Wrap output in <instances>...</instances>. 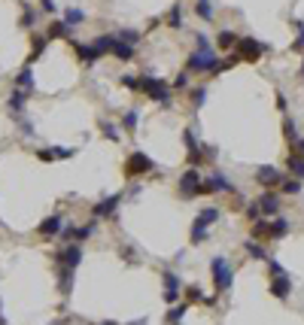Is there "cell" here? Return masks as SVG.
<instances>
[{
  "label": "cell",
  "mask_w": 304,
  "mask_h": 325,
  "mask_svg": "<svg viewBox=\"0 0 304 325\" xmlns=\"http://www.w3.org/2000/svg\"><path fill=\"white\" fill-rule=\"evenodd\" d=\"M198 195H204V179H201V170L192 167L180 179V197H198Z\"/></svg>",
  "instance_id": "5"
},
{
  "label": "cell",
  "mask_w": 304,
  "mask_h": 325,
  "mask_svg": "<svg viewBox=\"0 0 304 325\" xmlns=\"http://www.w3.org/2000/svg\"><path fill=\"white\" fill-rule=\"evenodd\" d=\"M19 131H22L25 137H37V128L28 122V119H25V116H19Z\"/></svg>",
  "instance_id": "40"
},
{
  "label": "cell",
  "mask_w": 304,
  "mask_h": 325,
  "mask_svg": "<svg viewBox=\"0 0 304 325\" xmlns=\"http://www.w3.org/2000/svg\"><path fill=\"white\" fill-rule=\"evenodd\" d=\"M140 88L146 92V98H152L155 103H162V106H170V82L168 79H158V76H152V73H143L140 76Z\"/></svg>",
  "instance_id": "1"
},
{
  "label": "cell",
  "mask_w": 304,
  "mask_h": 325,
  "mask_svg": "<svg viewBox=\"0 0 304 325\" xmlns=\"http://www.w3.org/2000/svg\"><path fill=\"white\" fill-rule=\"evenodd\" d=\"M61 228H64V216H58V213H55V216H49V219H43V222H40V234H43V237H55Z\"/></svg>",
  "instance_id": "18"
},
{
  "label": "cell",
  "mask_w": 304,
  "mask_h": 325,
  "mask_svg": "<svg viewBox=\"0 0 304 325\" xmlns=\"http://www.w3.org/2000/svg\"><path fill=\"white\" fill-rule=\"evenodd\" d=\"M168 22H170V28H183V9H180V3H173V6H170Z\"/></svg>",
  "instance_id": "32"
},
{
  "label": "cell",
  "mask_w": 304,
  "mask_h": 325,
  "mask_svg": "<svg viewBox=\"0 0 304 325\" xmlns=\"http://www.w3.org/2000/svg\"><path fill=\"white\" fill-rule=\"evenodd\" d=\"M116 37H119V40H125V43H131V46H137V43H140V33L131 31V28H122Z\"/></svg>",
  "instance_id": "35"
},
{
  "label": "cell",
  "mask_w": 304,
  "mask_h": 325,
  "mask_svg": "<svg viewBox=\"0 0 304 325\" xmlns=\"http://www.w3.org/2000/svg\"><path fill=\"white\" fill-rule=\"evenodd\" d=\"M28 95H31V92L15 88V92L9 95V110H12V113H22V110H25V103H28Z\"/></svg>",
  "instance_id": "22"
},
{
  "label": "cell",
  "mask_w": 304,
  "mask_h": 325,
  "mask_svg": "<svg viewBox=\"0 0 304 325\" xmlns=\"http://www.w3.org/2000/svg\"><path fill=\"white\" fill-rule=\"evenodd\" d=\"M67 31H70L67 22H55V25H49L46 37H49V40H64V37H67Z\"/></svg>",
  "instance_id": "26"
},
{
  "label": "cell",
  "mask_w": 304,
  "mask_h": 325,
  "mask_svg": "<svg viewBox=\"0 0 304 325\" xmlns=\"http://www.w3.org/2000/svg\"><path fill=\"white\" fill-rule=\"evenodd\" d=\"M162 280H165V295H162V298H165V301H168V304H176V301H180V277H176V274H170V270H165V274H162Z\"/></svg>",
  "instance_id": "13"
},
{
  "label": "cell",
  "mask_w": 304,
  "mask_h": 325,
  "mask_svg": "<svg viewBox=\"0 0 304 325\" xmlns=\"http://www.w3.org/2000/svg\"><path fill=\"white\" fill-rule=\"evenodd\" d=\"M259 210H262V216H280V197L274 195L271 189H265V195L259 197Z\"/></svg>",
  "instance_id": "15"
},
{
  "label": "cell",
  "mask_w": 304,
  "mask_h": 325,
  "mask_svg": "<svg viewBox=\"0 0 304 325\" xmlns=\"http://www.w3.org/2000/svg\"><path fill=\"white\" fill-rule=\"evenodd\" d=\"M283 134H286V137L292 140V146H295V143L301 140V137H298V128H295V122H292V119H286V125H283Z\"/></svg>",
  "instance_id": "36"
},
{
  "label": "cell",
  "mask_w": 304,
  "mask_h": 325,
  "mask_svg": "<svg viewBox=\"0 0 304 325\" xmlns=\"http://www.w3.org/2000/svg\"><path fill=\"white\" fill-rule=\"evenodd\" d=\"M295 31H298V40L292 43V52H304V22H295Z\"/></svg>",
  "instance_id": "39"
},
{
  "label": "cell",
  "mask_w": 304,
  "mask_h": 325,
  "mask_svg": "<svg viewBox=\"0 0 304 325\" xmlns=\"http://www.w3.org/2000/svg\"><path fill=\"white\" fill-rule=\"evenodd\" d=\"M277 110H286V95L283 92H277Z\"/></svg>",
  "instance_id": "48"
},
{
  "label": "cell",
  "mask_w": 304,
  "mask_h": 325,
  "mask_svg": "<svg viewBox=\"0 0 304 325\" xmlns=\"http://www.w3.org/2000/svg\"><path fill=\"white\" fill-rule=\"evenodd\" d=\"M210 267H213V286H216V292H228L231 283H235V270H231V264L222 259V256H216V259L210 261Z\"/></svg>",
  "instance_id": "3"
},
{
  "label": "cell",
  "mask_w": 304,
  "mask_h": 325,
  "mask_svg": "<svg viewBox=\"0 0 304 325\" xmlns=\"http://www.w3.org/2000/svg\"><path fill=\"white\" fill-rule=\"evenodd\" d=\"M195 43H198L201 49H213V46H210V37H207L204 31H198V33H195Z\"/></svg>",
  "instance_id": "46"
},
{
  "label": "cell",
  "mask_w": 304,
  "mask_h": 325,
  "mask_svg": "<svg viewBox=\"0 0 304 325\" xmlns=\"http://www.w3.org/2000/svg\"><path fill=\"white\" fill-rule=\"evenodd\" d=\"M301 79H304V64H301Z\"/></svg>",
  "instance_id": "51"
},
{
  "label": "cell",
  "mask_w": 304,
  "mask_h": 325,
  "mask_svg": "<svg viewBox=\"0 0 304 325\" xmlns=\"http://www.w3.org/2000/svg\"><path fill=\"white\" fill-rule=\"evenodd\" d=\"M73 155H76V149H70V146H55V149H40L37 152L40 161H61V158H73Z\"/></svg>",
  "instance_id": "16"
},
{
  "label": "cell",
  "mask_w": 304,
  "mask_h": 325,
  "mask_svg": "<svg viewBox=\"0 0 304 325\" xmlns=\"http://www.w3.org/2000/svg\"><path fill=\"white\" fill-rule=\"evenodd\" d=\"M268 292L274 295V298H280V301H286L289 292H292V277H289V274H283V277H271Z\"/></svg>",
  "instance_id": "12"
},
{
  "label": "cell",
  "mask_w": 304,
  "mask_h": 325,
  "mask_svg": "<svg viewBox=\"0 0 304 325\" xmlns=\"http://www.w3.org/2000/svg\"><path fill=\"white\" fill-rule=\"evenodd\" d=\"M186 85H189V70H183V73L173 79V88H186Z\"/></svg>",
  "instance_id": "44"
},
{
  "label": "cell",
  "mask_w": 304,
  "mask_h": 325,
  "mask_svg": "<svg viewBox=\"0 0 304 325\" xmlns=\"http://www.w3.org/2000/svg\"><path fill=\"white\" fill-rule=\"evenodd\" d=\"M195 12L201 15L204 22H210V19H213V6H210V0H198V6H195Z\"/></svg>",
  "instance_id": "34"
},
{
  "label": "cell",
  "mask_w": 304,
  "mask_h": 325,
  "mask_svg": "<svg viewBox=\"0 0 304 325\" xmlns=\"http://www.w3.org/2000/svg\"><path fill=\"white\" fill-rule=\"evenodd\" d=\"M216 43H219V49H231V46H237V43H240V37H237V33H231V31H222Z\"/></svg>",
  "instance_id": "29"
},
{
  "label": "cell",
  "mask_w": 304,
  "mask_h": 325,
  "mask_svg": "<svg viewBox=\"0 0 304 325\" xmlns=\"http://www.w3.org/2000/svg\"><path fill=\"white\" fill-rule=\"evenodd\" d=\"M192 103H195V106H204V103H207V88H204V85L192 88Z\"/></svg>",
  "instance_id": "38"
},
{
  "label": "cell",
  "mask_w": 304,
  "mask_h": 325,
  "mask_svg": "<svg viewBox=\"0 0 304 325\" xmlns=\"http://www.w3.org/2000/svg\"><path fill=\"white\" fill-rule=\"evenodd\" d=\"M40 9L52 15V12H58V3H55V0H40Z\"/></svg>",
  "instance_id": "45"
},
{
  "label": "cell",
  "mask_w": 304,
  "mask_h": 325,
  "mask_svg": "<svg viewBox=\"0 0 304 325\" xmlns=\"http://www.w3.org/2000/svg\"><path fill=\"white\" fill-rule=\"evenodd\" d=\"M268 274H271V277H283V274H286V270H283V264H280V261L268 259Z\"/></svg>",
  "instance_id": "43"
},
{
  "label": "cell",
  "mask_w": 304,
  "mask_h": 325,
  "mask_svg": "<svg viewBox=\"0 0 304 325\" xmlns=\"http://www.w3.org/2000/svg\"><path fill=\"white\" fill-rule=\"evenodd\" d=\"M46 43H49V37H34V55H31V58H40V55H43Z\"/></svg>",
  "instance_id": "42"
},
{
  "label": "cell",
  "mask_w": 304,
  "mask_h": 325,
  "mask_svg": "<svg viewBox=\"0 0 304 325\" xmlns=\"http://www.w3.org/2000/svg\"><path fill=\"white\" fill-rule=\"evenodd\" d=\"M286 234H289V219L271 216L268 219V240H280V237H286Z\"/></svg>",
  "instance_id": "17"
},
{
  "label": "cell",
  "mask_w": 304,
  "mask_h": 325,
  "mask_svg": "<svg viewBox=\"0 0 304 325\" xmlns=\"http://www.w3.org/2000/svg\"><path fill=\"white\" fill-rule=\"evenodd\" d=\"M15 88H25V92H34V70L25 67L19 76H15Z\"/></svg>",
  "instance_id": "24"
},
{
  "label": "cell",
  "mask_w": 304,
  "mask_h": 325,
  "mask_svg": "<svg viewBox=\"0 0 304 325\" xmlns=\"http://www.w3.org/2000/svg\"><path fill=\"white\" fill-rule=\"evenodd\" d=\"M246 219H249V222L265 219V216H262V210H259V204H246Z\"/></svg>",
  "instance_id": "41"
},
{
  "label": "cell",
  "mask_w": 304,
  "mask_h": 325,
  "mask_svg": "<svg viewBox=\"0 0 304 325\" xmlns=\"http://www.w3.org/2000/svg\"><path fill=\"white\" fill-rule=\"evenodd\" d=\"M95 52H98V58H103L106 52H113V46H116V33H106V37H98L95 43Z\"/></svg>",
  "instance_id": "21"
},
{
  "label": "cell",
  "mask_w": 304,
  "mask_h": 325,
  "mask_svg": "<svg viewBox=\"0 0 304 325\" xmlns=\"http://www.w3.org/2000/svg\"><path fill=\"white\" fill-rule=\"evenodd\" d=\"M256 183H259L262 189H271V186H280V183H283V173H280L277 167H271V164H265V167H259V170H256Z\"/></svg>",
  "instance_id": "11"
},
{
  "label": "cell",
  "mask_w": 304,
  "mask_h": 325,
  "mask_svg": "<svg viewBox=\"0 0 304 325\" xmlns=\"http://www.w3.org/2000/svg\"><path fill=\"white\" fill-rule=\"evenodd\" d=\"M64 22H67L70 28H73V25L85 22V12H82V9H73V6H70V9H64Z\"/></svg>",
  "instance_id": "30"
},
{
  "label": "cell",
  "mask_w": 304,
  "mask_h": 325,
  "mask_svg": "<svg viewBox=\"0 0 304 325\" xmlns=\"http://www.w3.org/2000/svg\"><path fill=\"white\" fill-rule=\"evenodd\" d=\"M137 119H140V113H137V110H128L125 119H122V128L125 131H137Z\"/></svg>",
  "instance_id": "33"
},
{
  "label": "cell",
  "mask_w": 304,
  "mask_h": 325,
  "mask_svg": "<svg viewBox=\"0 0 304 325\" xmlns=\"http://www.w3.org/2000/svg\"><path fill=\"white\" fill-rule=\"evenodd\" d=\"M128 325H149L146 319H134V322H128Z\"/></svg>",
  "instance_id": "50"
},
{
  "label": "cell",
  "mask_w": 304,
  "mask_h": 325,
  "mask_svg": "<svg viewBox=\"0 0 304 325\" xmlns=\"http://www.w3.org/2000/svg\"><path fill=\"white\" fill-rule=\"evenodd\" d=\"M122 85L134 92V88H140V79H134V76H122Z\"/></svg>",
  "instance_id": "47"
},
{
  "label": "cell",
  "mask_w": 304,
  "mask_h": 325,
  "mask_svg": "<svg viewBox=\"0 0 304 325\" xmlns=\"http://www.w3.org/2000/svg\"><path fill=\"white\" fill-rule=\"evenodd\" d=\"M0 325H6V316H3V304H0Z\"/></svg>",
  "instance_id": "49"
},
{
  "label": "cell",
  "mask_w": 304,
  "mask_h": 325,
  "mask_svg": "<svg viewBox=\"0 0 304 325\" xmlns=\"http://www.w3.org/2000/svg\"><path fill=\"white\" fill-rule=\"evenodd\" d=\"M152 167H155V161H152L146 152H134V155L125 161V173H128V176H140V173H149Z\"/></svg>",
  "instance_id": "7"
},
{
  "label": "cell",
  "mask_w": 304,
  "mask_h": 325,
  "mask_svg": "<svg viewBox=\"0 0 304 325\" xmlns=\"http://www.w3.org/2000/svg\"><path fill=\"white\" fill-rule=\"evenodd\" d=\"M55 274H58V289H61V295H70V289H73V274H76V267L55 261Z\"/></svg>",
  "instance_id": "14"
},
{
  "label": "cell",
  "mask_w": 304,
  "mask_h": 325,
  "mask_svg": "<svg viewBox=\"0 0 304 325\" xmlns=\"http://www.w3.org/2000/svg\"><path fill=\"white\" fill-rule=\"evenodd\" d=\"M183 140H186V149H189V164L198 167L204 161V149H201V143H198V137H195V128L183 131Z\"/></svg>",
  "instance_id": "8"
},
{
  "label": "cell",
  "mask_w": 304,
  "mask_h": 325,
  "mask_svg": "<svg viewBox=\"0 0 304 325\" xmlns=\"http://www.w3.org/2000/svg\"><path fill=\"white\" fill-rule=\"evenodd\" d=\"M70 46H73V52H76V58H79L82 64H92V61H98V52H95V46H85V43H73V40H70Z\"/></svg>",
  "instance_id": "19"
},
{
  "label": "cell",
  "mask_w": 304,
  "mask_h": 325,
  "mask_svg": "<svg viewBox=\"0 0 304 325\" xmlns=\"http://www.w3.org/2000/svg\"><path fill=\"white\" fill-rule=\"evenodd\" d=\"M183 316H186V304H176V307H170V310H168L165 325H180V322H183Z\"/></svg>",
  "instance_id": "28"
},
{
  "label": "cell",
  "mask_w": 304,
  "mask_h": 325,
  "mask_svg": "<svg viewBox=\"0 0 304 325\" xmlns=\"http://www.w3.org/2000/svg\"><path fill=\"white\" fill-rule=\"evenodd\" d=\"M189 70L216 76V70H219V58H216V52H213V49H198V52H192V55H189Z\"/></svg>",
  "instance_id": "2"
},
{
  "label": "cell",
  "mask_w": 304,
  "mask_h": 325,
  "mask_svg": "<svg viewBox=\"0 0 304 325\" xmlns=\"http://www.w3.org/2000/svg\"><path fill=\"white\" fill-rule=\"evenodd\" d=\"M122 204V195H110V197H103V201H98L95 207H92V216L95 219H110L113 213H116V207Z\"/></svg>",
  "instance_id": "9"
},
{
  "label": "cell",
  "mask_w": 304,
  "mask_h": 325,
  "mask_svg": "<svg viewBox=\"0 0 304 325\" xmlns=\"http://www.w3.org/2000/svg\"><path fill=\"white\" fill-rule=\"evenodd\" d=\"M280 189H283V195H298V192H301V179H295V176H292V179H283Z\"/></svg>",
  "instance_id": "31"
},
{
  "label": "cell",
  "mask_w": 304,
  "mask_h": 325,
  "mask_svg": "<svg viewBox=\"0 0 304 325\" xmlns=\"http://www.w3.org/2000/svg\"><path fill=\"white\" fill-rule=\"evenodd\" d=\"M113 55H116V58H119V61H134V46H131V43H125V40H119V37H116V46H113Z\"/></svg>",
  "instance_id": "20"
},
{
  "label": "cell",
  "mask_w": 304,
  "mask_h": 325,
  "mask_svg": "<svg viewBox=\"0 0 304 325\" xmlns=\"http://www.w3.org/2000/svg\"><path fill=\"white\" fill-rule=\"evenodd\" d=\"M219 219V207H207L198 213V219H195V225H192V243H204L207 237H210V225Z\"/></svg>",
  "instance_id": "4"
},
{
  "label": "cell",
  "mask_w": 304,
  "mask_h": 325,
  "mask_svg": "<svg viewBox=\"0 0 304 325\" xmlns=\"http://www.w3.org/2000/svg\"><path fill=\"white\" fill-rule=\"evenodd\" d=\"M98 128L103 131V137H106V140H122V131L116 128L110 119H101V122H98Z\"/></svg>",
  "instance_id": "27"
},
{
  "label": "cell",
  "mask_w": 304,
  "mask_h": 325,
  "mask_svg": "<svg viewBox=\"0 0 304 325\" xmlns=\"http://www.w3.org/2000/svg\"><path fill=\"white\" fill-rule=\"evenodd\" d=\"M289 170H292V176H295V179H304V155L289 152Z\"/></svg>",
  "instance_id": "25"
},
{
  "label": "cell",
  "mask_w": 304,
  "mask_h": 325,
  "mask_svg": "<svg viewBox=\"0 0 304 325\" xmlns=\"http://www.w3.org/2000/svg\"><path fill=\"white\" fill-rule=\"evenodd\" d=\"M243 249H246V256L249 259H262V261H268V252L259 246V240L256 237H249V240H243Z\"/></svg>",
  "instance_id": "23"
},
{
  "label": "cell",
  "mask_w": 304,
  "mask_h": 325,
  "mask_svg": "<svg viewBox=\"0 0 304 325\" xmlns=\"http://www.w3.org/2000/svg\"><path fill=\"white\" fill-rule=\"evenodd\" d=\"M34 19H37V12L31 9V6H25V9H22V28L31 31V28H34Z\"/></svg>",
  "instance_id": "37"
},
{
  "label": "cell",
  "mask_w": 304,
  "mask_h": 325,
  "mask_svg": "<svg viewBox=\"0 0 304 325\" xmlns=\"http://www.w3.org/2000/svg\"><path fill=\"white\" fill-rule=\"evenodd\" d=\"M268 49L271 46L259 43V40H253V37H240V43H237V58H243V61H259Z\"/></svg>",
  "instance_id": "6"
},
{
  "label": "cell",
  "mask_w": 304,
  "mask_h": 325,
  "mask_svg": "<svg viewBox=\"0 0 304 325\" xmlns=\"http://www.w3.org/2000/svg\"><path fill=\"white\" fill-rule=\"evenodd\" d=\"M210 192H225V195H231V192H235V186L225 179V173H222V170H213V176L204 183V195H210Z\"/></svg>",
  "instance_id": "10"
}]
</instances>
